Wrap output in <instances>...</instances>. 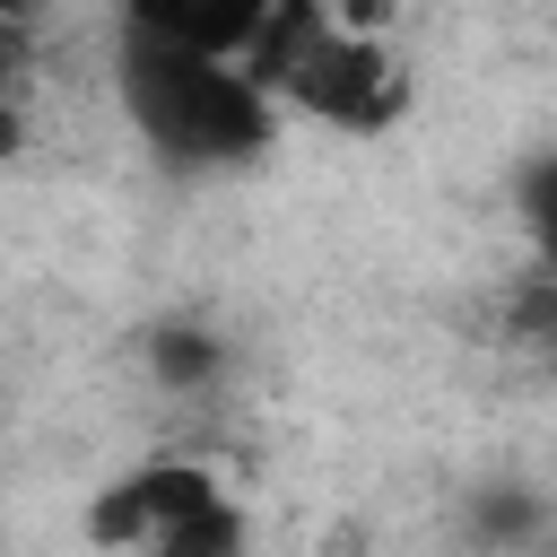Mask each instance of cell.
<instances>
[{
    "mask_svg": "<svg viewBox=\"0 0 557 557\" xmlns=\"http://www.w3.org/2000/svg\"><path fill=\"white\" fill-rule=\"evenodd\" d=\"M540 348L557 357V278H540Z\"/></svg>",
    "mask_w": 557,
    "mask_h": 557,
    "instance_id": "cell-8",
    "label": "cell"
},
{
    "mask_svg": "<svg viewBox=\"0 0 557 557\" xmlns=\"http://www.w3.org/2000/svg\"><path fill=\"white\" fill-rule=\"evenodd\" d=\"M531 557H557V548H531Z\"/></svg>",
    "mask_w": 557,
    "mask_h": 557,
    "instance_id": "cell-9",
    "label": "cell"
},
{
    "mask_svg": "<svg viewBox=\"0 0 557 557\" xmlns=\"http://www.w3.org/2000/svg\"><path fill=\"white\" fill-rule=\"evenodd\" d=\"M139 557H244V505L235 496H209L200 513H183L174 531H157Z\"/></svg>",
    "mask_w": 557,
    "mask_h": 557,
    "instance_id": "cell-7",
    "label": "cell"
},
{
    "mask_svg": "<svg viewBox=\"0 0 557 557\" xmlns=\"http://www.w3.org/2000/svg\"><path fill=\"white\" fill-rule=\"evenodd\" d=\"M513 218H522V244H531L540 278H557V148L522 157V174H513Z\"/></svg>",
    "mask_w": 557,
    "mask_h": 557,
    "instance_id": "cell-6",
    "label": "cell"
},
{
    "mask_svg": "<svg viewBox=\"0 0 557 557\" xmlns=\"http://www.w3.org/2000/svg\"><path fill=\"white\" fill-rule=\"evenodd\" d=\"M139 357H148V374H157V383H174V392H200V383H218V366H226V339H218L209 322H157Z\"/></svg>",
    "mask_w": 557,
    "mask_h": 557,
    "instance_id": "cell-5",
    "label": "cell"
},
{
    "mask_svg": "<svg viewBox=\"0 0 557 557\" xmlns=\"http://www.w3.org/2000/svg\"><path fill=\"white\" fill-rule=\"evenodd\" d=\"M270 17H278V0H113L122 35L218 52V61H252V44L270 35Z\"/></svg>",
    "mask_w": 557,
    "mask_h": 557,
    "instance_id": "cell-4",
    "label": "cell"
},
{
    "mask_svg": "<svg viewBox=\"0 0 557 557\" xmlns=\"http://www.w3.org/2000/svg\"><path fill=\"white\" fill-rule=\"evenodd\" d=\"M113 96H122L139 157L183 183L252 174L278 148V113H287L244 61L148 44V35H113Z\"/></svg>",
    "mask_w": 557,
    "mask_h": 557,
    "instance_id": "cell-1",
    "label": "cell"
},
{
    "mask_svg": "<svg viewBox=\"0 0 557 557\" xmlns=\"http://www.w3.org/2000/svg\"><path fill=\"white\" fill-rule=\"evenodd\" d=\"M209 496H226L209 461H174V453H165V461H139V470H122V479H104V487L87 496V540L113 548V557H139L157 531H174V522L200 513Z\"/></svg>",
    "mask_w": 557,
    "mask_h": 557,
    "instance_id": "cell-3",
    "label": "cell"
},
{
    "mask_svg": "<svg viewBox=\"0 0 557 557\" xmlns=\"http://www.w3.org/2000/svg\"><path fill=\"white\" fill-rule=\"evenodd\" d=\"M400 96H409V78H400L392 44L374 26H348V17H331L296 52V70L278 78V104L305 122H331V131H383L400 113Z\"/></svg>",
    "mask_w": 557,
    "mask_h": 557,
    "instance_id": "cell-2",
    "label": "cell"
}]
</instances>
